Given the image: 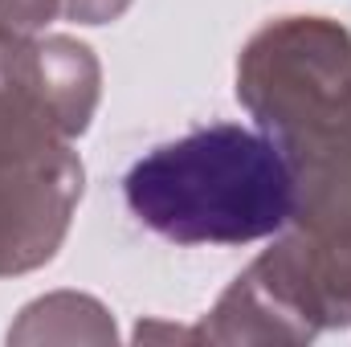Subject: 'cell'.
<instances>
[{"label":"cell","instance_id":"1","mask_svg":"<svg viewBox=\"0 0 351 347\" xmlns=\"http://www.w3.org/2000/svg\"><path fill=\"white\" fill-rule=\"evenodd\" d=\"M237 102L282 152L294 229L351 237V33L327 16H278L237 58Z\"/></svg>","mask_w":351,"mask_h":347},{"label":"cell","instance_id":"2","mask_svg":"<svg viewBox=\"0 0 351 347\" xmlns=\"http://www.w3.org/2000/svg\"><path fill=\"white\" fill-rule=\"evenodd\" d=\"M135 221L176 246H250L294 217L282 152L262 131L213 123L152 147L123 180Z\"/></svg>","mask_w":351,"mask_h":347},{"label":"cell","instance_id":"3","mask_svg":"<svg viewBox=\"0 0 351 347\" xmlns=\"http://www.w3.org/2000/svg\"><path fill=\"white\" fill-rule=\"evenodd\" d=\"M351 327V237L282 233L196 327L200 344H311Z\"/></svg>","mask_w":351,"mask_h":347},{"label":"cell","instance_id":"4","mask_svg":"<svg viewBox=\"0 0 351 347\" xmlns=\"http://www.w3.org/2000/svg\"><path fill=\"white\" fill-rule=\"evenodd\" d=\"M114 319L110 311L74 290L45 294L21 311V319L8 327V344H110Z\"/></svg>","mask_w":351,"mask_h":347},{"label":"cell","instance_id":"5","mask_svg":"<svg viewBox=\"0 0 351 347\" xmlns=\"http://www.w3.org/2000/svg\"><path fill=\"white\" fill-rule=\"evenodd\" d=\"M131 8V0H45L49 25L53 21H70V25H110Z\"/></svg>","mask_w":351,"mask_h":347},{"label":"cell","instance_id":"6","mask_svg":"<svg viewBox=\"0 0 351 347\" xmlns=\"http://www.w3.org/2000/svg\"><path fill=\"white\" fill-rule=\"evenodd\" d=\"M135 339L143 344V339H196L200 344V331L192 327V331H184V327H168V323H139L135 327Z\"/></svg>","mask_w":351,"mask_h":347},{"label":"cell","instance_id":"7","mask_svg":"<svg viewBox=\"0 0 351 347\" xmlns=\"http://www.w3.org/2000/svg\"><path fill=\"white\" fill-rule=\"evenodd\" d=\"M0 29L21 33V37H33V33L25 29V4H21V0H0Z\"/></svg>","mask_w":351,"mask_h":347}]
</instances>
